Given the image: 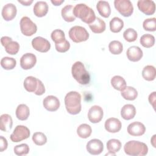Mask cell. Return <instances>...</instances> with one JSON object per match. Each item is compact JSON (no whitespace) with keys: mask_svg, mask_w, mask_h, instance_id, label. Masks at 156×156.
I'll return each mask as SVG.
<instances>
[{"mask_svg":"<svg viewBox=\"0 0 156 156\" xmlns=\"http://www.w3.org/2000/svg\"><path fill=\"white\" fill-rule=\"evenodd\" d=\"M32 47L37 51L46 52L51 48V44L49 41L41 37H37L32 40Z\"/></svg>","mask_w":156,"mask_h":156,"instance_id":"cell-10","label":"cell"},{"mask_svg":"<svg viewBox=\"0 0 156 156\" xmlns=\"http://www.w3.org/2000/svg\"><path fill=\"white\" fill-rule=\"evenodd\" d=\"M137 5L139 10L147 15H151L155 13V4L153 1L139 0Z\"/></svg>","mask_w":156,"mask_h":156,"instance_id":"cell-13","label":"cell"},{"mask_svg":"<svg viewBox=\"0 0 156 156\" xmlns=\"http://www.w3.org/2000/svg\"><path fill=\"white\" fill-rule=\"evenodd\" d=\"M74 7L72 5H66L62 9V16L65 21L72 22L76 20V16L73 13Z\"/></svg>","mask_w":156,"mask_h":156,"instance_id":"cell-24","label":"cell"},{"mask_svg":"<svg viewBox=\"0 0 156 156\" xmlns=\"http://www.w3.org/2000/svg\"><path fill=\"white\" fill-rule=\"evenodd\" d=\"M144 125L138 121L130 123L127 127V132L132 136H141L145 133Z\"/></svg>","mask_w":156,"mask_h":156,"instance_id":"cell-16","label":"cell"},{"mask_svg":"<svg viewBox=\"0 0 156 156\" xmlns=\"http://www.w3.org/2000/svg\"><path fill=\"white\" fill-rule=\"evenodd\" d=\"M73 77L81 85H87L90 82V76L86 70L83 64L79 61L73 63L71 68Z\"/></svg>","mask_w":156,"mask_h":156,"instance_id":"cell-4","label":"cell"},{"mask_svg":"<svg viewBox=\"0 0 156 156\" xmlns=\"http://www.w3.org/2000/svg\"><path fill=\"white\" fill-rule=\"evenodd\" d=\"M149 102L152 105L154 108H155V92L154 91L149 96Z\"/></svg>","mask_w":156,"mask_h":156,"instance_id":"cell-44","label":"cell"},{"mask_svg":"<svg viewBox=\"0 0 156 156\" xmlns=\"http://www.w3.org/2000/svg\"><path fill=\"white\" fill-rule=\"evenodd\" d=\"M20 29L26 36H32L37 30L36 24L27 16H23L20 21Z\"/></svg>","mask_w":156,"mask_h":156,"instance_id":"cell-8","label":"cell"},{"mask_svg":"<svg viewBox=\"0 0 156 156\" xmlns=\"http://www.w3.org/2000/svg\"><path fill=\"white\" fill-rule=\"evenodd\" d=\"M121 147V143L119 140L111 139L107 143V150L112 153H116L118 152Z\"/></svg>","mask_w":156,"mask_h":156,"instance_id":"cell-33","label":"cell"},{"mask_svg":"<svg viewBox=\"0 0 156 156\" xmlns=\"http://www.w3.org/2000/svg\"><path fill=\"white\" fill-rule=\"evenodd\" d=\"M24 87L29 92H34L36 95H42L45 88L42 82L33 76H28L24 80Z\"/></svg>","mask_w":156,"mask_h":156,"instance_id":"cell-5","label":"cell"},{"mask_svg":"<svg viewBox=\"0 0 156 156\" xmlns=\"http://www.w3.org/2000/svg\"><path fill=\"white\" fill-rule=\"evenodd\" d=\"M103 115V110L99 105L92 106L88 112V119L92 123L99 122L102 120Z\"/></svg>","mask_w":156,"mask_h":156,"instance_id":"cell-12","label":"cell"},{"mask_svg":"<svg viewBox=\"0 0 156 156\" xmlns=\"http://www.w3.org/2000/svg\"><path fill=\"white\" fill-rule=\"evenodd\" d=\"M65 104L67 112L71 115H77L81 111V95L79 93L71 91L65 97Z\"/></svg>","mask_w":156,"mask_h":156,"instance_id":"cell-1","label":"cell"},{"mask_svg":"<svg viewBox=\"0 0 156 156\" xmlns=\"http://www.w3.org/2000/svg\"><path fill=\"white\" fill-rule=\"evenodd\" d=\"M18 1L20 3L22 4L23 5H29L33 2L32 0H29V1H20V0H18Z\"/></svg>","mask_w":156,"mask_h":156,"instance_id":"cell-46","label":"cell"},{"mask_svg":"<svg viewBox=\"0 0 156 156\" xmlns=\"http://www.w3.org/2000/svg\"><path fill=\"white\" fill-rule=\"evenodd\" d=\"M64 2V0H51V2L54 5H60Z\"/></svg>","mask_w":156,"mask_h":156,"instance_id":"cell-47","label":"cell"},{"mask_svg":"<svg viewBox=\"0 0 156 156\" xmlns=\"http://www.w3.org/2000/svg\"><path fill=\"white\" fill-rule=\"evenodd\" d=\"M89 27L91 31L95 34L103 32L106 27L104 21L98 17H96L95 20L91 24H89Z\"/></svg>","mask_w":156,"mask_h":156,"instance_id":"cell-23","label":"cell"},{"mask_svg":"<svg viewBox=\"0 0 156 156\" xmlns=\"http://www.w3.org/2000/svg\"><path fill=\"white\" fill-rule=\"evenodd\" d=\"M11 40H12V38L9 37H7V36H4V37H2L1 38V43L2 44V45L3 46H4L7 43H8L9 41H10Z\"/></svg>","mask_w":156,"mask_h":156,"instance_id":"cell-45","label":"cell"},{"mask_svg":"<svg viewBox=\"0 0 156 156\" xmlns=\"http://www.w3.org/2000/svg\"><path fill=\"white\" fill-rule=\"evenodd\" d=\"M55 47L56 50L59 52H65L69 50L70 48V44L69 41L66 40L63 41L60 43L55 44Z\"/></svg>","mask_w":156,"mask_h":156,"instance_id":"cell-42","label":"cell"},{"mask_svg":"<svg viewBox=\"0 0 156 156\" xmlns=\"http://www.w3.org/2000/svg\"><path fill=\"white\" fill-rule=\"evenodd\" d=\"M32 139L34 143L38 146L44 145L47 142L46 135L42 132H35L33 134Z\"/></svg>","mask_w":156,"mask_h":156,"instance_id":"cell-38","label":"cell"},{"mask_svg":"<svg viewBox=\"0 0 156 156\" xmlns=\"http://www.w3.org/2000/svg\"><path fill=\"white\" fill-rule=\"evenodd\" d=\"M155 135H154V136H153V137H152V138L151 139V141H152V145H153V146L155 147V146L154 145V142H155L154 141H155Z\"/></svg>","mask_w":156,"mask_h":156,"instance_id":"cell-48","label":"cell"},{"mask_svg":"<svg viewBox=\"0 0 156 156\" xmlns=\"http://www.w3.org/2000/svg\"><path fill=\"white\" fill-rule=\"evenodd\" d=\"M124 38L128 42L135 41L138 37L136 31L132 28H128L123 32Z\"/></svg>","mask_w":156,"mask_h":156,"instance_id":"cell-39","label":"cell"},{"mask_svg":"<svg viewBox=\"0 0 156 156\" xmlns=\"http://www.w3.org/2000/svg\"><path fill=\"white\" fill-rule=\"evenodd\" d=\"M111 85L115 90L121 91L126 87V82L122 77L115 76L111 79Z\"/></svg>","mask_w":156,"mask_h":156,"instance_id":"cell-29","label":"cell"},{"mask_svg":"<svg viewBox=\"0 0 156 156\" xmlns=\"http://www.w3.org/2000/svg\"><path fill=\"white\" fill-rule=\"evenodd\" d=\"M124 26L123 21L118 18L114 17L110 21V29L113 33H117L121 30Z\"/></svg>","mask_w":156,"mask_h":156,"instance_id":"cell-31","label":"cell"},{"mask_svg":"<svg viewBox=\"0 0 156 156\" xmlns=\"http://www.w3.org/2000/svg\"><path fill=\"white\" fill-rule=\"evenodd\" d=\"M143 27L144 30L147 31H155L156 29L155 18L146 19L143 23Z\"/></svg>","mask_w":156,"mask_h":156,"instance_id":"cell-41","label":"cell"},{"mask_svg":"<svg viewBox=\"0 0 156 156\" xmlns=\"http://www.w3.org/2000/svg\"><path fill=\"white\" fill-rule=\"evenodd\" d=\"M16 65V61L15 58L9 57H4L1 60V66L7 70L13 69Z\"/></svg>","mask_w":156,"mask_h":156,"instance_id":"cell-34","label":"cell"},{"mask_svg":"<svg viewBox=\"0 0 156 156\" xmlns=\"http://www.w3.org/2000/svg\"><path fill=\"white\" fill-rule=\"evenodd\" d=\"M51 37L52 41H54L55 44L60 43L66 40L64 32L60 29H55L53 30Z\"/></svg>","mask_w":156,"mask_h":156,"instance_id":"cell-36","label":"cell"},{"mask_svg":"<svg viewBox=\"0 0 156 156\" xmlns=\"http://www.w3.org/2000/svg\"><path fill=\"white\" fill-rule=\"evenodd\" d=\"M4 47L5 48V51L10 55H14L17 54L20 49V45L18 43L13 40L9 41Z\"/></svg>","mask_w":156,"mask_h":156,"instance_id":"cell-37","label":"cell"},{"mask_svg":"<svg viewBox=\"0 0 156 156\" xmlns=\"http://www.w3.org/2000/svg\"><path fill=\"white\" fill-rule=\"evenodd\" d=\"M13 151L14 153L18 156L26 155L29 152V147L27 144H21L15 146L13 149Z\"/></svg>","mask_w":156,"mask_h":156,"instance_id":"cell-40","label":"cell"},{"mask_svg":"<svg viewBox=\"0 0 156 156\" xmlns=\"http://www.w3.org/2000/svg\"><path fill=\"white\" fill-rule=\"evenodd\" d=\"M121 94L122 97L126 100L133 101L137 98L138 92L135 88L126 86L125 88L121 91Z\"/></svg>","mask_w":156,"mask_h":156,"instance_id":"cell-25","label":"cell"},{"mask_svg":"<svg viewBox=\"0 0 156 156\" xmlns=\"http://www.w3.org/2000/svg\"><path fill=\"white\" fill-rule=\"evenodd\" d=\"M48 11V5L45 1H37L34 6V13L38 17H42L46 15Z\"/></svg>","mask_w":156,"mask_h":156,"instance_id":"cell-21","label":"cell"},{"mask_svg":"<svg viewBox=\"0 0 156 156\" xmlns=\"http://www.w3.org/2000/svg\"><path fill=\"white\" fill-rule=\"evenodd\" d=\"M13 124L12 118L8 114H2L1 116L0 129L4 132H9L12 129Z\"/></svg>","mask_w":156,"mask_h":156,"instance_id":"cell-27","label":"cell"},{"mask_svg":"<svg viewBox=\"0 0 156 156\" xmlns=\"http://www.w3.org/2000/svg\"><path fill=\"white\" fill-rule=\"evenodd\" d=\"M37 62L35 55L32 53H26L20 58V66L23 69H29L33 68Z\"/></svg>","mask_w":156,"mask_h":156,"instance_id":"cell-14","label":"cell"},{"mask_svg":"<svg viewBox=\"0 0 156 156\" xmlns=\"http://www.w3.org/2000/svg\"><path fill=\"white\" fill-rule=\"evenodd\" d=\"M126 55L129 60L132 62H138L142 58L143 53L140 47L132 46L127 49Z\"/></svg>","mask_w":156,"mask_h":156,"instance_id":"cell-19","label":"cell"},{"mask_svg":"<svg viewBox=\"0 0 156 156\" xmlns=\"http://www.w3.org/2000/svg\"><path fill=\"white\" fill-rule=\"evenodd\" d=\"M92 129L90 125L87 124H82L77 129V133L80 138H87L91 134Z\"/></svg>","mask_w":156,"mask_h":156,"instance_id":"cell-30","label":"cell"},{"mask_svg":"<svg viewBox=\"0 0 156 156\" xmlns=\"http://www.w3.org/2000/svg\"><path fill=\"white\" fill-rule=\"evenodd\" d=\"M29 114V108L26 104H20L16 109V118L21 121L26 120L28 118Z\"/></svg>","mask_w":156,"mask_h":156,"instance_id":"cell-26","label":"cell"},{"mask_svg":"<svg viewBox=\"0 0 156 156\" xmlns=\"http://www.w3.org/2000/svg\"><path fill=\"white\" fill-rule=\"evenodd\" d=\"M140 42L141 44L144 48H149L154 45L155 37L154 35L149 34H144L141 37Z\"/></svg>","mask_w":156,"mask_h":156,"instance_id":"cell-32","label":"cell"},{"mask_svg":"<svg viewBox=\"0 0 156 156\" xmlns=\"http://www.w3.org/2000/svg\"><path fill=\"white\" fill-rule=\"evenodd\" d=\"M16 7L12 3L5 4L2 9V16L5 21H10L13 20L16 15Z\"/></svg>","mask_w":156,"mask_h":156,"instance_id":"cell-17","label":"cell"},{"mask_svg":"<svg viewBox=\"0 0 156 156\" xmlns=\"http://www.w3.org/2000/svg\"><path fill=\"white\" fill-rule=\"evenodd\" d=\"M87 150L91 155H99L104 149V144L102 142L98 139H92L90 140L86 146Z\"/></svg>","mask_w":156,"mask_h":156,"instance_id":"cell-11","label":"cell"},{"mask_svg":"<svg viewBox=\"0 0 156 156\" xmlns=\"http://www.w3.org/2000/svg\"><path fill=\"white\" fill-rule=\"evenodd\" d=\"M136 114V109L132 104H126L121 110V115L124 119L130 120L134 118Z\"/></svg>","mask_w":156,"mask_h":156,"instance_id":"cell-20","label":"cell"},{"mask_svg":"<svg viewBox=\"0 0 156 156\" xmlns=\"http://www.w3.org/2000/svg\"><path fill=\"white\" fill-rule=\"evenodd\" d=\"M124 151L125 153L129 155L144 156L147 154L148 147L144 143L132 140L125 144Z\"/></svg>","mask_w":156,"mask_h":156,"instance_id":"cell-3","label":"cell"},{"mask_svg":"<svg viewBox=\"0 0 156 156\" xmlns=\"http://www.w3.org/2000/svg\"><path fill=\"white\" fill-rule=\"evenodd\" d=\"M44 107L49 112H54L58 110L60 107L59 99L52 95L46 96L43 101Z\"/></svg>","mask_w":156,"mask_h":156,"instance_id":"cell-15","label":"cell"},{"mask_svg":"<svg viewBox=\"0 0 156 156\" xmlns=\"http://www.w3.org/2000/svg\"><path fill=\"white\" fill-rule=\"evenodd\" d=\"M69 37L75 43H80L88 40L89 34L85 27L80 26L72 27L69 30Z\"/></svg>","mask_w":156,"mask_h":156,"instance_id":"cell-6","label":"cell"},{"mask_svg":"<svg viewBox=\"0 0 156 156\" xmlns=\"http://www.w3.org/2000/svg\"><path fill=\"white\" fill-rule=\"evenodd\" d=\"M155 76L156 71L154 66L147 65L144 67L142 71V76L145 80L147 81L154 80L155 78Z\"/></svg>","mask_w":156,"mask_h":156,"instance_id":"cell-28","label":"cell"},{"mask_svg":"<svg viewBox=\"0 0 156 156\" xmlns=\"http://www.w3.org/2000/svg\"><path fill=\"white\" fill-rule=\"evenodd\" d=\"M76 17L80 18L83 22L90 24L96 19L93 10L85 4H78L76 5L73 10Z\"/></svg>","mask_w":156,"mask_h":156,"instance_id":"cell-2","label":"cell"},{"mask_svg":"<svg viewBox=\"0 0 156 156\" xmlns=\"http://www.w3.org/2000/svg\"><path fill=\"white\" fill-rule=\"evenodd\" d=\"M99 13L104 18H108L111 13V9L109 3L105 1H99L96 5Z\"/></svg>","mask_w":156,"mask_h":156,"instance_id":"cell-22","label":"cell"},{"mask_svg":"<svg viewBox=\"0 0 156 156\" xmlns=\"http://www.w3.org/2000/svg\"><path fill=\"white\" fill-rule=\"evenodd\" d=\"M105 130L110 133H116L121 129V121L115 118H110L105 122Z\"/></svg>","mask_w":156,"mask_h":156,"instance_id":"cell-18","label":"cell"},{"mask_svg":"<svg viewBox=\"0 0 156 156\" xmlns=\"http://www.w3.org/2000/svg\"><path fill=\"white\" fill-rule=\"evenodd\" d=\"M8 143L7 140L3 136H0V151L3 152L7 148Z\"/></svg>","mask_w":156,"mask_h":156,"instance_id":"cell-43","label":"cell"},{"mask_svg":"<svg viewBox=\"0 0 156 156\" xmlns=\"http://www.w3.org/2000/svg\"><path fill=\"white\" fill-rule=\"evenodd\" d=\"M30 136L29 129L23 125H18L10 135V140L13 142H20L26 140Z\"/></svg>","mask_w":156,"mask_h":156,"instance_id":"cell-9","label":"cell"},{"mask_svg":"<svg viewBox=\"0 0 156 156\" xmlns=\"http://www.w3.org/2000/svg\"><path fill=\"white\" fill-rule=\"evenodd\" d=\"M115 9L124 16H130L133 12V7L129 0H115L114 1Z\"/></svg>","mask_w":156,"mask_h":156,"instance_id":"cell-7","label":"cell"},{"mask_svg":"<svg viewBox=\"0 0 156 156\" xmlns=\"http://www.w3.org/2000/svg\"><path fill=\"white\" fill-rule=\"evenodd\" d=\"M108 49L110 52L115 55L119 54L123 50L122 44L117 40L112 41L108 44Z\"/></svg>","mask_w":156,"mask_h":156,"instance_id":"cell-35","label":"cell"}]
</instances>
